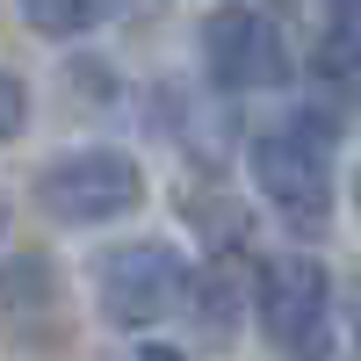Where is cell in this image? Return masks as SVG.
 Wrapping results in <instances>:
<instances>
[{
    "instance_id": "obj_8",
    "label": "cell",
    "mask_w": 361,
    "mask_h": 361,
    "mask_svg": "<svg viewBox=\"0 0 361 361\" xmlns=\"http://www.w3.org/2000/svg\"><path fill=\"white\" fill-rule=\"evenodd\" d=\"M318 80H333V87H354V80H361V0H325Z\"/></svg>"
},
{
    "instance_id": "obj_9",
    "label": "cell",
    "mask_w": 361,
    "mask_h": 361,
    "mask_svg": "<svg viewBox=\"0 0 361 361\" xmlns=\"http://www.w3.org/2000/svg\"><path fill=\"white\" fill-rule=\"evenodd\" d=\"M180 217H188L217 253H246V238H253V217L231 195H217V188H188V195H180Z\"/></svg>"
},
{
    "instance_id": "obj_15",
    "label": "cell",
    "mask_w": 361,
    "mask_h": 361,
    "mask_svg": "<svg viewBox=\"0 0 361 361\" xmlns=\"http://www.w3.org/2000/svg\"><path fill=\"white\" fill-rule=\"evenodd\" d=\"M354 354H361V333H354Z\"/></svg>"
},
{
    "instance_id": "obj_12",
    "label": "cell",
    "mask_w": 361,
    "mask_h": 361,
    "mask_svg": "<svg viewBox=\"0 0 361 361\" xmlns=\"http://www.w3.org/2000/svg\"><path fill=\"white\" fill-rule=\"evenodd\" d=\"M137 361H188L180 347H166V340H152V347H137Z\"/></svg>"
},
{
    "instance_id": "obj_13",
    "label": "cell",
    "mask_w": 361,
    "mask_h": 361,
    "mask_svg": "<svg viewBox=\"0 0 361 361\" xmlns=\"http://www.w3.org/2000/svg\"><path fill=\"white\" fill-rule=\"evenodd\" d=\"M0 231H8V195H0Z\"/></svg>"
},
{
    "instance_id": "obj_4",
    "label": "cell",
    "mask_w": 361,
    "mask_h": 361,
    "mask_svg": "<svg viewBox=\"0 0 361 361\" xmlns=\"http://www.w3.org/2000/svg\"><path fill=\"white\" fill-rule=\"evenodd\" d=\"M180 304H188V260L166 238H130L94 260V311L123 333H145Z\"/></svg>"
},
{
    "instance_id": "obj_1",
    "label": "cell",
    "mask_w": 361,
    "mask_h": 361,
    "mask_svg": "<svg viewBox=\"0 0 361 361\" xmlns=\"http://www.w3.org/2000/svg\"><path fill=\"white\" fill-rule=\"evenodd\" d=\"M333 145H340V123L318 116V109H296L282 123L253 130V145H246L260 202L275 209L296 238H318L333 224Z\"/></svg>"
},
{
    "instance_id": "obj_5",
    "label": "cell",
    "mask_w": 361,
    "mask_h": 361,
    "mask_svg": "<svg viewBox=\"0 0 361 361\" xmlns=\"http://www.w3.org/2000/svg\"><path fill=\"white\" fill-rule=\"evenodd\" d=\"M202 73L224 87V94H275L296 80L289 66V37L275 15L246 8V0H224V8L202 15Z\"/></svg>"
},
{
    "instance_id": "obj_14",
    "label": "cell",
    "mask_w": 361,
    "mask_h": 361,
    "mask_svg": "<svg viewBox=\"0 0 361 361\" xmlns=\"http://www.w3.org/2000/svg\"><path fill=\"white\" fill-rule=\"evenodd\" d=\"M354 209H361V173H354Z\"/></svg>"
},
{
    "instance_id": "obj_11",
    "label": "cell",
    "mask_w": 361,
    "mask_h": 361,
    "mask_svg": "<svg viewBox=\"0 0 361 361\" xmlns=\"http://www.w3.org/2000/svg\"><path fill=\"white\" fill-rule=\"evenodd\" d=\"M22 123H29V87L15 73H0V145H15Z\"/></svg>"
},
{
    "instance_id": "obj_2",
    "label": "cell",
    "mask_w": 361,
    "mask_h": 361,
    "mask_svg": "<svg viewBox=\"0 0 361 361\" xmlns=\"http://www.w3.org/2000/svg\"><path fill=\"white\" fill-rule=\"evenodd\" d=\"M253 318L282 361H333V275L311 253H267L253 267Z\"/></svg>"
},
{
    "instance_id": "obj_3",
    "label": "cell",
    "mask_w": 361,
    "mask_h": 361,
    "mask_svg": "<svg viewBox=\"0 0 361 361\" xmlns=\"http://www.w3.org/2000/svg\"><path fill=\"white\" fill-rule=\"evenodd\" d=\"M145 202V166L116 145H73L37 166V209L66 231H94V224H116Z\"/></svg>"
},
{
    "instance_id": "obj_6",
    "label": "cell",
    "mask_w": 361,
    "mask_h": 361,
    "mask_svg": "<svg viewBox=\"0 0 361 361\" xmlns=\"http://www.w3.org/2000/svg\"><path fill=\"white\" fill-rule=\"evenodd\" d=\"M66 333V275L51 253H8L0 260V340L44 347Z\"/></svg>"
},
{
    "instance_id": "obj_10",
    "label": "cell",
    "mask_w": 361,
    "mask_h": 361,
    "mask_svg": "<svg viewBox=\"0 0 361 361\" xmlns=\"http://www.w3.org/2000/svg\"><path fill=\"white\" fill-rule=\"evenodd\" d=\"M22 8V22L37 29V37H87V29H94L102 15H109V0H15Z\"/></svg>"
},
{
    "instance_id": "obj_7",
    "label": "cell",
    "mask_w": 361,
    "mask_h": 361,
    "mask_svg": "<svg viewBox=\"0 0 361 361\" xmlns=\"http://www.w3.org/2000/svg\"><path fill=\"white\" fill-rule=\"evenodd\" d=\"M246 304H253V289H246V275H238V253H217L202 275H188V311H195V333L209 347H224L238 333Z\"/></svg>"
}]
</instances>
